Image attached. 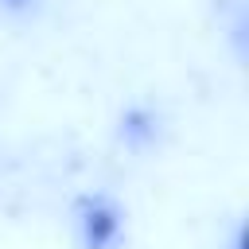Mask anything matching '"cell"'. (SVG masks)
Segmentation results:
<instances>
[{
    "label": "cell",
    "mask_w": 249,
    "mask_h": 249,
    "mask_svg": "<svg viewBox=\"0 0 249 249\" xmlns=\"http://www.w3.org/2000/svg\"><path fill=\"white\" fill-rule=\"evenodd\" d=\"M117 230H121L117 210H113L109 202L93 198V202L86 206V214H82V233H86V245H89V249H109V245L117 241Z\"/></svg>",
    "instance_id": "1"
}]
</instances>
